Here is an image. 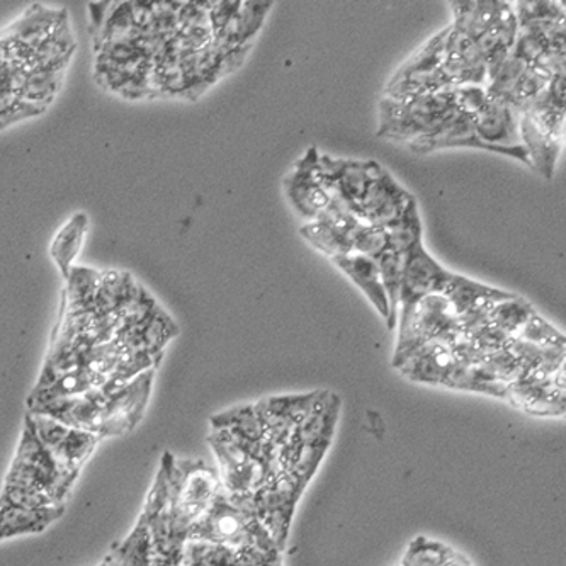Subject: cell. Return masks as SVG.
<instances>
[{
    "mask_svg": "<svg viewBox=\"0 0 566 566\" xmlns=\"http://www.w3.org/2000/svg\"><path fill=\"white\" fill-rule=\"evenodd\" d=\"M213 2L91 4L97 84L128 101L196 99L242 63L224 49L211 19Z\"/></svg>",
    "mask_w": 566,
    "mask_h": 566,
    "instance_id": "1",
    "label": "cell"
},
{
    "mask_svg": "<svg viewBox=\"0 0 566 566\" xmlns=\"http://www.w3.org/2000/svg\"><path fill=\"white\" fill-rule=\"evenodd\" d=\"M52 347L33 391L84 371L109 395L155 371L177 325L128 274L74 268L66 277Z\"/></svg>",
    "mask_w": 566,
    "mask_h": 566,
    "instance_id": "2",
    "label": "cell"
},
{
    "mask_svg": "<svg viewBox=\"0 0 566 566\" xmlns=\"http://www.w3.org/2000/svg\"><path fill=\"white\" fill-rule=\"evenodd\" d=\"M75 50L66 9L34 4L0 30V129L46 113Z\"/></svg>",
    "mask_w": 566,
    "mask_h": 566,
    "instance_id": "3",
    "label": "cell"
},
{
    "mask_svg": "<svg viewBox=\"0 0 566 566\" xmlns=\"http://www.w3.org/2000/svg\"><path fill=\"white\" fill-rule=\"evenodd\" d=\"M75 480L77 476L65 473L52 452L41 444L27 416L21 442L0 495V505L24 509L63 505Z\"/></svg>",
    "mask_w": 566,
    "mask_h": 566,
    "instance_id": "4",
    "label": "cell"
},
{
    "mask_svg": "<svg viewBox=\"0 0 566 566\" xmlns=\"http://www.w3.org/2000/svg\"><path fill=\"white\" fill-rule=\"evenodd\" d=\"M188 541H208L214 545L227 546L233 552L247 546L281 549L255 515L252 496L230 495L224 492L223 486L214 496L207 514L189 531Z\"/></svg>",
    "mask_w": 566,
    "mask_h": 566,
    "instance_id": "5",
    "label": "cell"
},
{
    "mask_svg": "<svg viewBox=\"0 0 566 566\" xmlns=\"http://www.w3.org/2000/svg\"><path fill=\"white\" fill-rule=\"evenodd\" d=\"M457 115L452 88L405 99L385 97L379 106V137L412 144L434 135Z\"/></svg>",
    "mask_w": 566,
    "mask_h": 566,
    "instance_id": "6",
    "label": "cell"
},
{
    "mask_svg": "<svg viewBox=\"0 0 566 566\" xmlns=\"http://www.w3.org/2000/svg\"><path fill=\"white\" fill-rule=\"evenodd\" d=\"M174 533L186 545L189 531L207 514L221 483L217 471L202 461L174 458Z\"/></svg>",
    "mask_w": 566,
    "mask_h": 566,
    "instance_id": "7",
    "label": "cell"
},
{
    "mask_svg": "<svg viewBox=\"0 0 566 566\" xmlns=\"http://www.w3.org/2000/svg\"><path fill=\"white\" fill-rule=\"evenodd\" d=\"M521 115L511 104L486 99L471 116V148L496 151L517 158L531 167L526 148L521 140Z\"/></svg>",
    "mask_w": 566,
    "mask_h": 566,
    "instance_id": "8",
    "label": "cell"
},
{
    "mask_svg": "<svg viewBox=\"0 0 566 566\" xmlns=\"http://www.w3.org/2000/svg\"><path fill=\"white\" fill-rule=\"evenodd\" d=\"M398 325L400 328L395 359L407 356L423 344L446 337L460 328V321L444 294H430L405 315L398 316Z\"/></svg>",
    "mask_w": 566,
    "mask_h": 566,
    "instance_id": "9",
    "label": "cell"
},
{
    "mask_svg": "<svg viewBox=\"0 0 566 566\" xmlns=\"http://www.w3.org/2000/svg\"><path fill=\"white\" fill-rule=\"evenodd\" d=\"M284 188L294 211L306 221L315 220L327 210L332 196L325 186L321 155L315 147L310 148L308 154L291 170L284 180Z\"/></svg>",
    "mask_w": 566,
    "mask_h": 566,
    "instance_id": "10",
    "label": "cell"
},
{
    "mask_svg": "<svg viewBox=\"0 0 566 566\" xmlns=\"http://www.w3.org/2000/svg\"><path fill=\"white\" fill-rule=\"evenodd\" d=\"M363 221L350 208L332 199L327 210L302 227L300 233L331 259L353 254V240Z\"/></svg>",
    "mask_w": 566,
    "mask_h": 566,
    "instance_id": "11",
    "label": "cell"
},
{
    "mask_svg": "<svg viewBox=\"0 0 566 566\" xmlns=\"http://www.w3.org/2000/svg\"><path fill=\"white\" fill-rule=\"evenodd\" d=\"M452 273L442 268L427 252L423 242L417 243L412 251L403 258L401 271L400 315L412 310L420 300L430 294L444 293Z\"/></svg>",
    "mask_w": 566,
    "mask_h": 566,
    "instance_id": "12",
    "label": "cell"
},
{
    "mask_svg": "<svg viewBox=\"0 0 566 566\" xmlns=\"http://www.w3.org/2000/svg\"><path fill=\"white\" fill-rule=\"evenodd\" d=\"M154 371L144 373L125 387L106 395L99 438L123 436L135 429L147 409Z\"/></svg>",
    "mask_w": 566,
    "mask_h": 566,
    "instance_id": "13",
    "label": "cell"
},
{
    "mask_svg": "<svg viewBox=\"0 0 566 566\" xmlns=\"http://www.w3.org/2000/svg\"><path fill=\"white\" fill-rule=\"evenodd\" d=\"M412 198L413 196L405 191L387 169L379 166L354 213L363 223L388 229L401 217Z\"/></svg>",
    "mask_w": 566,
    "mask_h": 566,
    "instance_id": "14",
    "label": "cell"
},
{
    "mask_svg": "<svg viewBox=\"0 0 566 566\" xmlns=\"http://www.w3.org/2000/svg\"><path fill=\"white\" fill-rule=\"evenodd\" d=\"M321 167L332 199L343 202L354 211L365 196L366 189L371 185L379 164L356 163V160H344V158L337 160L328 155H322Z\"/></svg>",
    "mask_w": 566,
    "mask_h": 566,
    "instance_id": "15",
    "label": "cell"
},
{
    "mask_svg": "<svg viewBox=\"0 0 566 566\" xmlns=\"http://www.w3.org/2000/svg\"><path fill=\"white\" fill-rule=\"evenodd\" d=\"M521 115V140L530 157L531 167L543 176L552 179L562 150L563 133L549 128L543 123L531 118L526 113Z\"/></svg>",
    "mask_w": 566,
    "mask_h": 566,
    "instance_id": "16",
    "label": "cell"
},
{
    "mask_svg": "<svg viewBox=\"0 0 566 566\" xmlns=\"http://www.w3.org/2000/svg\"><path fill=\"white\" fill-rule=\"evenodd\" d=\"M343 273L353 280L356 286L363 290L366 298L373 303L379 315L387 321L390 318V306H388L387 293L382 287L381 276H379L378 261L366 258V255L347 254L343 258L332 259Z\"/></svg>",
    "mask_w": 566,
    "mask_h": 566,
    "instance_id": "17",
    "label": "cell"
},
{
    "mask_svg": "<svg viewBox=\"0 0 566 566\" xmlns=\"http://www.w3.org/2000/svg\"><path fill=\"white\" fill-rule=\"evenodd\" d=\"M63 514H65V505L41 509L0 505V541L14 536H27V534L43 533Z\"/></svg>",
    "mask_w": 566,
    "mask_h": 566,
    "instance_id": "18",
    "label": "cell"
},
{
    "mask_svg": "<svg viewBox=\"0 0 566 566\" xmlns=\"http://www.w3.org/2000/svg\"><path fill=\"white\" fill-rule=\"evenodd\" d=\"M101 566H154V541L144 515L138 517L137 526L128 537L111 548Z\"/></svg>",
    "mask_w": 566,
    "mask_h": 566,
    "instance_id": "19",
    "label": "cell"
},
{
    "mask_svg": "<svg viewBox=\"0 0 566 566\" xmlns=\"http://www.w3.org/2000/svg\"><path fill=\"white\" fill-rule=\"evenodd\" d=\"M85 232H87V217L84 213H77L63 224L53 239L50 254L59 265L63 280H66L75 268L74 262L84 245Z\"/></svg>",
    "mask_w": 566,
    "mask_h": 566,
    "instance_id": "20",
    "label": "cell"
},
{
    "mask_svg": "<svg viewBox=\"0 0 566 566\" xmlns=\"http://www.w3.org/2000/svg\"><path fill=\"white\" fill-rule=\"evenodd\" d=\"M99 439V436L93 434V432L72 429L71 427L63 441L60 442L59 448L52 451L53 458L65 473L78 476L82 467L93 454Z\"/></svg>",
    "mask_w": 566,
    "mask_h": 566,
    "instance_id": "21",
    "label": "cell"
},
{
    "mask_svg": "<svg viewBox=\"0 0 566 566\" xmlns=\"http://www.w3.org/2000/svg\"><path fill=\"white\" fill-rule=\"evenodd\" d=\"M387 233L388 252H394L401 258L409 254L417 243L422 242V221H420L416 198H412L409 207L405 208L401 217L388 227Z\"/></svg>",
    "mask_w": 566,
    "mask_h": 566,
    "instance_id": "22",
    "label": "cell"
},
{
    "mask_svg": "<svg viewBox=\"0 0 566 566\" xmlns=\"http://www.w3.org/2000/svg\"><path fill=\"white\" fill-rule=\"evenodd\" d=\"M533 315L534 310L531 305L514 296L507 302L499 303L486 316V322L507 337L515 338Z\"/></svg>",
    "mask_w": 566,
    "mask_h": 566,
    "instance_id": "23",
    "label": "cell"
},
{
    "mask_svg": "<svg viewBox=\"0 0 566 566\" xmlns=\"http://www.w3.org/2000/svg\"><path fill=\"white\" fill-rule=\"evenodd\" d=\"M379 276H381L382 287L387 293L388 306H390V318H388V328L394 331L397 327L398 310H400L401 291V271H403V258L387 252L378 259Z\"/></svg>",
    "mask_w": 566,
    "mask_h": 566,
    "instance_id": "24",
    "label": "cell"
},
{
    "mask_svg": "<svg viewBox=\"0 0 566 566\" xmlns=\"http://www.w3.org/2000/svg\"><path fill=\"white\" fill-rule=\"evenodd\" d=\"M180 566H239L237 552L208 541H186Z\"/></svg>",
    "mask_w": 566,
    "mask_h": 566,
    "instance_id": "25",
    "label": "cell"
},
{
    "mask_svg": "<svg viewBox=\"0 0 566 566\" xmlns=\"http://www.w3.org/2000/svg\"><path fill=\"white\" fill-rule=\"evenodd\" d=\"M454 553L457 552L446 546L444 543L426 536H417L410 543L400 566H444L454 556Z\"/></svg>",
    "mask_w": 566,
    "mask_h": 566,
    "instance_id": "26",
    "label": "cell"
},
{
    "mask_svg": "<svg viewBox=\"0 0 566 566\" xmlns=\"http://www.w3.org/2000/svg\"><path fill=\"white\" fill-rule=\"evenodd\" d=\"M388 252L387 229L363 223L353 240V254L366 255L378 261Z\"/></svg>",
    "mask_w": 566,
    "mask_h": 566,
    "instance_id": "27",
    "label": "cell"
},
{
    "mask_svg": "<svg viewBox=\"0 0 566 566\" xmlns=\"http://www.w3.org/2000/svg\"><path fill=\"white\" fill-rule=\"evenodd\" d=\"M444 566H471V563L468 562L463 555H460V553L457 552L454 553V556H452V558L446 563Z\"/></svg>",
    "mask_w": 566,
    "mask_h": 566,
    "instance_id": "28",
    "label": "cell"
},
{
    "mask_svg": "<svg viewBox=\"0 0 566 566\" xmlns=\"http://www.w3.org/2000/svg\"><path fill=\"white\" fill-rule=\"evenodd\" d=\"M101 566V565H99Z\"/></svg>",
    "mask_w": 566,
    "mask_h": 566,
    "instance_id": "29",
    "label": "cell"
}]
</instances>
